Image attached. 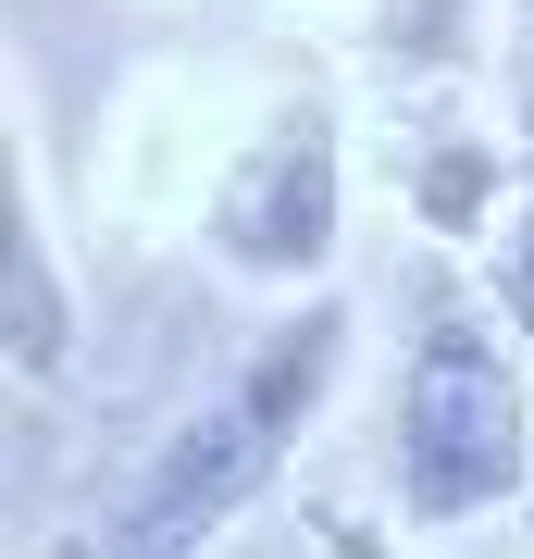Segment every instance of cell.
Instances as JSON below:
<instances>
[{"instance_id": "cell-1", "label": "cell", "mask_w": 534, "mask_h": 559, "mask_svg": "<svg viewBox=\"0 0 534 559\" xmlns=\"http://www.w3.org/2000/svg\"><path fill=\"white\" fill-rule=\"evenodd\" d=\"M336 373H348V299L323 286V299H298V311L261 323L175 423H150L138 460H124V473L87 498V522L62 535V559H199L298 460V436H311L323 399H336Z\"/></svg>"}, {"instance_id": "cell-2", "label": "cell", "mask_w": 534, "mask_h": 559, "mask_svg": "<svg viewBox=\"0 0 534 559\" xmlns=\"http://www.w3.org/2000/svg\"><path fill=\"white\" fill-rule=\"evenodd\" d=\"M385 510L411 535H473V522L534 498V373L510 311L473 299L448 249L411 261V299H397V360H385Z\"/></svg>"}, {"instance_id": "cell-3", "label": "cell", "mask_w": 534, "mask_h": 559, "mask_svg": "<svg viewBox=\"0 0 534 559\" xmlns=\"http://www.w3.org/2000/svg\"><path fill=\"white\" fill-rule=\"evenodd\" d=\"M336 237H348V138H336V100H323V87H286V100L224 150L212 200H199V249H212L237 286H311V299H323Z\"/></svg>"}, {"instance_id": "cell-4", "label": "cell", "mask_w": 534, "mask_h": 559, "mask_svg": "<svg viewBox=\"0 0 534 559\" xmlns=\"http://www.w3.org/2000/svg\"><path fill=\"white\" fill-rule=\"evenodd\" d=\"M497 187H510V162H497L485 138H423V175H411V212H423V237H485Z\"/></svg>"}, {"instance_id": "cell-5", "label": "cell", "mask_w": 534, "mask_h": 559, "mask_svg": "<svg viewBox=\"0 0 534 559\" xmlns=\"http://www.w3.org/2000/svg\"><path fill=\"white\" fill-rule=\"evenodd\" d=\"M62 286H50V237H38V200H13V373L50 385L62 373Z\"/></svg>"}, {"instance_id": "cell-6", "label": "cell", "mask_w": 534, "mask_h": 559, "mask_svg": "<svg viewBox=\"0 0 534 559\" xmlns=\"http://www.w3.org/2000/svg\"><path fill=\"white\" fill-rule=\"evenodd\" d=\"M497 311H510L522 373H534V175L510 187V224H497Z\"/></svg>"}, {"instance_id": "cell-7", "label": "cell", "mask_w": 534, "mask_h": 559, "mask_svg": "<svg viewBox=\"0 0 534 559\" xmlns=\"http://www.w3.org/2000/svg\"><path fill=\"white\" fill-rule=\"evenodd\" d=\"M522 100H534V0H522Z\"/></svg>"}, {"instance_id": "cell-8", "label": "cell", "mask_w": 534, "mask_h": 559, "mask_svg": "<svg viewBox=\"0 0 534 559\" xmlns=\"http://www.w3.org/2000/svg\"><path fill=\"white\" fill-rule=\"evenodd\" d=\"M522 547H534V522H522Z\"/></svg>"}]
</instances>
